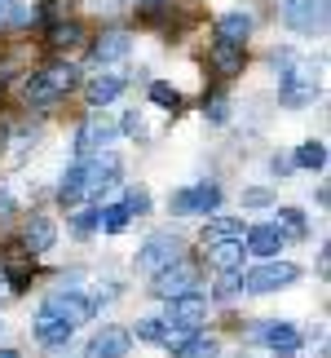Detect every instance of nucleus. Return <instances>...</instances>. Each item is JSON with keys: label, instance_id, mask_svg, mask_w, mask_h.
I'll use <instances>...</instances> for the list:
<instances>
[{"label": "nucleus", "instance_id": "f257e3e1", "mask_svg": "<svg viewBox=\"0 0 331 358\" xmlns=\"http://www.w3.org/2000/svg\"><path fill=\"white\" fill-rule=\"evenodd\" d=\"M75 85H80V71L66 66V62H58V66H45V71H36L31 80H27L22 98H27V106H53L58 98H66Z\"/></svg>", "mask_w": 331, "mask_h": 358}, {"label": "nucleus", "instance_id": "f03ea898", "mask_svg": "<svg viewBox=\"0 0 331 358\" xmlns=\"http://www.w3.org/2000/svg\"><path fill=\"white\" fill-rule=\"evenodd\" d=\"M182 257H186V243L177 235H168V230H155V235L137 248V270H142V274H159V270L177 266Z\"/></svg>", "mask_w": 331, "mask_h": 358}, {"label": "nucleus", "instance_id": "7ed1b4c3", "mask_svg": "<svg viewBox=\"0 0 331 358\" xmlns=\"http://www.w3.org/2000/svg\"><path fill=\"white\" fill-rule=\"evenodd\" d=\"M296 279H300V266L270 257V261H260L256 270L243 274V287H247V292H256V296H265V292H279V287H292Z\"/></svg>", "mask_w": 331, "mask_h": 358}, {"label": "nucleus", "instance_id": "20e7f679", "mask_svg": "<svg viewBox=\"0 0 331 358\" xmlns=\"http://www.w3.org/2000/svg\"><path fill=\"white\" fill-rule=\"evenodd\" d=\"M221 208V186L216 182H195V186H186V190H172V199H168V213L172 217H203V213H216Z\"/></svg>", "mask_w": 331, "mask_h": 358}, {"label": "nucleus", "instance_id": "39448f33", "mask_svg": "<svg viewBox=\"0 0 331 358\" xmlns=\"http://www.w3.org/2000/svg\"><path fill=\"white\" fill-rule=\"evenodd\" d=\"M150 279H155V283H150V292L163 296V301H172V296H190V292H195V287H199V270L182 257L177 266L159 270V274H150Z\"/></svg>", "mask_w": 331, "mask_h": 358}, {"label": "nucleus", "instance_id": "423d86ee", "mask_svg": "<svg viewBox=\"0 0 331 358\" xmlns=\"http://www.w3.org/2000/svg\"><path fill=\"white\" fill-rule=\"evenodd\" d=\"M283 22L300 36H314L327 27V0H287L283 5Z\"/></svg>", "mask_w": 331, "mask_h": 358}, {"label": "nucleus", "instance_id": "0eeeda50", "mask_svg": "<svg viewBox=\"0 0 331 358\" xmlns=\"http://www.w3.org/2000/svg\"><path fill=\"white\" fill-rule=\"evenodd\" d=\"M314 93H318V76H314V66H287L283 71V85H279V98L287 106H309Z\"/></svg>", "mask_w": 331, "mask_h": 358}, {"label": "nucleus", "instance_id": "6e6552de", "mask_svg": "<svg viewBox=\"0 0 331 358\" xmlns=\"http://www.w3.org/2000/svg\"><path fill=\"white\" fill-rule=\"evenodd\" d=\"M203 314H208V301H203L199 292H190V296H172V301H168V314H163V327H182V332H199Z\"/></svg>", "mask_w": 331, "mask_h": 358}, {"label": "nucleus", "instance_id": "1a4fd4ad", "mask_svg": "<svg viewBox=\"0 0 331 358\" xmlns=\"http://www.w3.org/2000/svg\"><path fill=\"white\" fill-rule=\"evenodd\" d=\"M247 341H260V345H270V350H279V354H296L300 332H296L292 323H283V319H265V323H256L252 332H247Z\"/></svg>", "mask_w": 331, "mask_h": 358}, {"label": "nucleus", "instance_id": "9d476101", "mask_svg": "<svg viewBox=\"0 0 331 358\" xmlns=\"http://www.w3.org/2000/svg\"><path fill=\"white\" fill-rule=\"evenodd\" d=\"M45 314H53V319H62V323H71V327H80L93 314V301H84L80 292H53L49 301H45Z\"/></svg>", "mask_w": 331, "mask_h": 358}, {"label": "nucleus", "instance_id": "9b49d317", "mask_svg": "<svg viewBox=\"0 0 331 358\" xmlns=\"http://www.w3.org/2000/svg\"><path fill=\"white\" fill-rule=\"evenodd\" d=\"M128 345H133V336L124 332V327H102V332L89 341L84 358H128Z\"/></svg>", "mask_w": 331, "mask_h": 358}, {"label": "nucleus", "instance_id": "f8f14e48", "mask_svg": "<svg viewBox=\"0 0 331 358\" xmlns=\"http://www.w3.org/2000/svg\"><path fill=\"white\" fill-rule=\"evenodd\" d=\"M80 173H84V190L102 195V190L115 186V177H119V159H115V155H102V159H93V164H80Z\"/></svg>", "mask_w": 331, "mask_h": 358}, {"label": "nucleus", "instance_id": "ddd939ff", "mask_svg": "<svg viewBox=\"0 0 331 358\" xmlns=\"http://www.w3.org/2000/svg\"><path fill=\"white\" fill-rule=\"evenodd\" d=\"M208 62H212V71L221 80H234V76H243V45H226V40H216V45L208 49Z\"/></svg>", "mask_w": 331, "mask_h": 358}, {"label": "nucleus", "instance_id": "4468645a", "mask_svg": "<svg viewBox=\"0 0 331 358\" xmlns=\"http://www.w3.org/2000/svg\"><path fill=\"white\" fill-rule=\"evenodd\" d=\"M53 239H58V230H53V222H49V217L45 213H31V217H27V230H22V248H27V252H49V248H53Z\"/></svg>", "mask_w": 331, "mask_h": 358}, {"label": "nucleus", "instance_id": "2eb2a0df", "mask_svg": "<svg viewBox=\"0 0 331 358\" xmlns=\"http://www.w3.org/2000/svg\"><path fill=\"white\" fill-rule=\"evenodd\" d=\"M252 27H256L252 13L230 9V13H221V18H216V40H226V45H243V40L252 36Z\"/></svg>", "mask_w": 331, "mask_h": 358}, {"label": "nucleus", "instance_id": "dca6fc26", "mask_svg": "<svg viewBox=\"0 0 331 358\" xmlns=\"http://www.w3.org/2000/svg\"><path fill=\"white\" fill-rule=\"evenodd\" d=\"M110 142H115V129L102 124V120H84L80 133H75V150H80V155H98V150L110 146Z\"/></svg>", "mask_w": 331, "mask_h": 358}, {"label": "nucleus", "instance_id": "f3484780", "mask_svg": "<svg viewBox=\"0 0 331 358\" xmlns=\"http://www.w3.org/2000/svg\"><path fill=\"white\" fill-rule=\"evenodd\" d=\"M5 279H9L13 292H22V287L31 283V252H27L22 243L5 248Z\"/></svg>", "mask_w": 331, "mask_h": 358}, {"label": "nucleus", "instance_id": "a211bd4d", "mask_svg": "<svg viewBox=\"0 0 331 358\" xmlns=\"http://www.w3.org/2000/svg\"><path fill=\"white\" fill-rule=\"evenodd\" d=\"M128 49H133L128 31H102L98 45H93V62H119V58H128Z\"/></svg>", "mask_w": 331, "mask_h": 358}, {"label": "nucleus", "instance_id": "6ab92c4d", "mask_svg": "<svg viewBox=\"0 0 331 358\" xmlns=\"http://www.w3.org/2000/svg\"><path fill=\"white\" fill-rule=\"evenodd\" d=\"M71 332H75L71 323H62V319H53V314L40 310V319H36V341H40V345L58 350V345H66V341H71Z\"/></svg>", "mask_w": 331, "mask_h": 358}, {"label": "nucleus", "instance_id": "aec40b11", "mask_svg": "<svg viewBox=\"0 0 331 358\" xmlns=\"http://www.w3.org/2000/svg\"><path fill=\"white\" fill-rule=\"evenodd\" d=\"M247 252H256V257H279L283 252V235L274 226H252L247 230Z\"/></svg>", "mask_w": 331, "mask_h": 358}, {"label": "nucleus", "instance_id": "412c9836", "mask_svg": "<svg viewBox=\"0 0 331 358\" xmlns=\"http://www.w3.org/2000/svg\"><path fill=\"white\" fill-rule=\"evenodd\" d=\"M230 239H243V222L239 217H216V222L203 226V248H212V243H230Z\"/></svg>", "mask_w": 331, "mask_h": 358}, {"label": "nucleus", "instance_id": "4be33fe9", "mask_svg": "<svg viewBox=\"0 0 331 358\" xmlns=\"http://www.w3.org/2000/svg\"><path fill=\"white\" fill-rule=\"evenodd\" d=\"M84 93H89L93 106H106V102H115L119 93H124V80L119 76H93L89 85H84Z\"/></svg>", "mask_w": 331, "mask_h": 358}, {"label": "nucleus", "instance_id": "5701e85b", "mask_svg": "<svg viewBox=\"0 0 331 358\" xmlns=\"http://www.w3.org/2000/svg\"><path fill=\"white\" fill-rule=\"evenodd\" d=\"M274 217H279V222H274V230H279L283 239H305L309 222H305V213H300V208H279Z\"/></svg>", "mask_w": 331, "mask_h": 358}, {"label": "nucleus", "instance_id": "b1692460", "mask_svg": "<svg viewBox=\"0 0 331 358\" xmlns=\"http://www.w3.org/2000/svg\"><path fill=\"white\" fill-rule=\"evenodd\" d=\"M208 261H212L216 270H239V266H243V243H239V239L212 243V248H208Z\"/></svg>", "mask_w": 331, "mask_h": 358}, {"label": "nucleus", "instance_id": "393cba45", "mask_svg": "<svg viewBox=\"0 0 331 358\" xmlns=\"http://www.w3.org/2000/svg\"><path fill=\"white\" fill-rule=\"evenodd\" d=\"M80 40H84V27H80V22L58 18L49 27V49H71V45H80Z\"/></svg>", "mask_w": 331, "mask_h": 358}, {"label": "nucleus", "instance_id": "a878e982", "mask_svg": "<svg viewBox=\"0 0 331 358\" xmlns=\"http://www.w3.org/2000/svg\"><path fill=\"white\" fill-rule=\"evenodd\" d=\"M292 164H300V169H314V173H318V169H327V146H323V142H305V146L296 150V159H292Z\"/></svg>", "mask_w": 331, "mask_h": 358}, {"label": "nucleus", "instance_id": "bb28decb", "mask_svg": "<svg viewBox=\"0 0 331 358\" xmlns=\"http://www.w3.org/2000/svg\"><path fill=\"white\" fill-rule=\"evenodd\" d=\"M80 195H84V173H80V164H75V169L62 177V186H58V199H62V203H75Z\"/></svg>", "mask_w": 331, "mask_h": 358}, {"label": "nucleus", "instance_id": "cd10ccee", "mask_svg": "<svg viewBox=\"0 0 331 358\" xmlns=\"http://www.w3.org/2000/svg\"><path fill=\"white\" fill-rule=\"evenodd\" d=\"M98 226L106 230V235H119L124 226H128V213H124V203H110V208L98 213Z\"/></svg>", "mask_w": 331, "mask_h": 358}, {"label": "nucleus", "instance_id": "c85d7f7f", "mask_svg": "<svg viewBox=\"0 0 331 358\" xmlns=\"http://www.w3.org/2000/svg\"><path fill=\"white\" fill-rule=\"evenodd\" d=\"M150 102L163 106V111H177V106H182V93L172 85H163V80H155V85H150Z\"/></svg>", "mask_w": 331, "mask_h": 358}, {"label": "nucleus", "instance_id": "c756f323", "mask_svg": "<svg viewBox=\"0 0 331 358\" xmlns=\"http://www.w3.org/2000/svg\"><path fill=\"white\" fill-rule=\"evenodd\" d=\"M128 336L146 341V345H159V341H163V319H137V327H133Z\"/></svg>", "mask_w": 331, "mask_h": 358}, {"label": "nucleus", "instance_id": "7c9ffc66", "mask_svg": "<svg viewBox=\"0 0 331 358\" xmlns=\"http://www.w3.org/2000/svg\"><path fill=\"white\" fill-rule=\"evenodd\" d=\"M239 287H243V274H239V270H221V279H216V301L239 296Z\"/></svg>", "mask_w": 331, "mask_h": 358}, {"label": "nucleus", "instance_id": "2f4dec72", "mask_svg": "<svg viewBox=\"0 0 331 358\" xmlns=\"http://www.w3.org/2000/svg\"><path fill=\"white\" fill-rule=\"evenodd\" d=\"M216 354H221V345H216L212 336H195V341L182 350V358H216Z\"/></svg>", "mask_w": 331, "mask_h": 358}, {"label": "nucleus", "instance_id": "473e14b6", "mask_svg": "<svg viewBox=\"0 0 331 358\" xmlns=\"http://www.w3.org/2000/svg\"><path fill=\"white\" fill-rule=\"evenodd\" d=\"M203 115H208L212 124H226V120H230V102H226V93H212V98L203 102Z\"/></svg>", "mask_w": 331, "mask_h": 358}, {"label": "nucleus", "instance_id": "72a5a7b5", "mask_svg": "<svg viewBox=\"0 0 331 358\" xmlns=\"http://www.w3.org/2000/svg\"><path fill=\"white\" fill-rule=\"evenodd\" d=\"M93 230H98V213H93V208L75 213V222H71V235H75V239H89Z\"/></svg>", "mask_w": 331, "mask_h": 358}, {"label": "nucleus", "instance_id": "f704fd0d", "mask_svg": "<svg viewBox=\"0 0 331 358\" xmlns=\"http://www.w3.org/2000/svg\"><path fill=\"white\" fill-rule=\"evenodd\" d=\"M270 203H274V190H270V186L243 190V208H270Z\"/></svg>", "mask_w": 331, "mask_h": 358}, {"label": "nucleus", "instance_id": "c9c22d12", "mask_svg": "<svg viewBox=\"0 0 331 358\" xmlns=\"http://www.w3.org/2000/svg\"><path fill=\"white\" fill-rule=\"evenodd\" d=\"M40 18V5H9V22L13 27H31Z\"/></svg>", "mask_w": 331, "mask_h": 358}, {"label": "nucleus", "instance_id": "e433bc0d", "mask_svg": "<svg viewBox=\"0 0 331 358\" xmlns=\"http://www.w3.org/2000/svg\"><path fill=\"white\" fill-rule=\"evenodd\" d=\"M150 208V195H146V190H128V199H124V213H146Z\"/></svg>", "mask_w": 331, "mask_h": 358}, {"label": "nucleus", "instance_id": "4c0bfd02", "mask_svg": "<svg viewBox=\"0 0 331 358\" xmlns=\"http://www.w3.org/2000/svg\"><path fill=\"white\" fill-rule=\"evenodd\" d=\"M66 9H71V0H45V13H53V18H62Z\"/></svg>", "mask_w": 331, "mask_h": 358}, {"label": "nucleus", "instance_id": "58836bf2", "mask_svg": "<svg viewBox=\"0 0 331 358\" xmlns=\"http://www.w3.org/2000/svg\"><path fill=\"white\" fill-rule=\"evenodd\" d=\"M13 213H18V203H13V195H9V190H0V217H13Z\"/></svg>", "mask_w": 331, "mask_h": 358}, {"label": "nucleus", "instance_id": "ea45409f", "mask_svg": "<svg viewBox=\"0 0 331 358\" xmlns=\"http://www.w3.org/2000/svg\"><path fill=\"white\" fill-rule=\"evenodd\" d=\"M159 5H168V0H137V9H159Z\"/></svg>", "mask_w": 331, "mask_h": 358}, {"label": "nucleus", "instance_id": "a19ab883", "mask_svg": "<svg viewBox=\"0 0 331 358\" xmlns=\"http://www.w3.org/2000/svg\"><path fill=\"white\" fill-rule=\"evenodd\" d=\"M0 358H22V354L18 350H0Z\"/></svg>", "mask_w": 331, "mask_h": 358}, {"label": "nucleus", "instance_id": "79ce46f5", "mask_svg": "<svg viewBox=\"0 0 331 358\" xmlns=\"http://www.w3.org/2000/svg\"><path fill=\"white\" fill-rule=\"evenodd\" d=\"M9 5H13V0H0V18H5V13H9Z\"/></svg>", "mask_w": 331, "mask_h": 358}]
</instances>
